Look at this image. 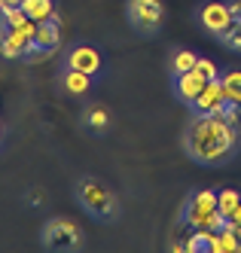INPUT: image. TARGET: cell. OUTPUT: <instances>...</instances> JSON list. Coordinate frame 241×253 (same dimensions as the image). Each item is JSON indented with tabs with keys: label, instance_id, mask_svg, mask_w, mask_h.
Returning <instances> with one entry per match:
<instances>
[{
	"label": "cell",
	"instance_id": "cell-1",
	"mask_svg": "<svg viewBox=\"0 0 241 253\" xmlns=\"http://www.w3.org/2000/svg\"><path fill=\"white\" fill-rule=\"evenodd\" d=\"M183 147L198 165H223L238 147V128L217 113H195L183 134Z\"/></svg>",
	"mask_w": 241,
	"mask_h": 253
},
{
	"label": "cell",
	"instance_id": "cell-2",
	"mask_svg": "<svg viewBox=\"0 0 241 253\" xmlns=\"http://www.w3.org/2000/svg\"><path fill=\"white\" fill-rule=\"evenodd\" d=\"M77 198L80 205L89 216H95V220H113L119 213V202L116 195L110 192V186H104L101 180L95 177H83L80 186H77Z\"/></svg>",
	"mask_w": 241,
	"mask_h": 253
},
{
	"label": "cell",
	"instance_id": "cell-3",
	"mask_svg": "<svg viewBox=\"0 0 241 253\" xmlns=\"http://www.w3.org/2000/svg\"><path fill=\"white\" fill-rule=\"evenodd\" d=\"M223 220L226 216L217 211V192H211V189L195 192L187 202V211H183V223L190 229H220Z\"/></svg>",
	"mask_w": 241,
	"mask_h": 253
},
{
	"label": "cell",
	"instance_id": "cell-4",
	"mask_svg": "<svg viewBox=\"0 0 241 253\" xmlns=\"http://www.w3.org/2000/svg\"><path fill=\"white\" fill-rule=\"evenodd\" d=\"M128 25L144 37H153L165 22V3L162 0H128Z\"/></svg>",
	"mask_w": 241,
	"mask_h": 253
},
{
	"label": "cell",
	"instance_id": "cell-5",
	"mask_svg": "<svg viewBox=\"0 0 241 253\" xmlns=\"http://www.w3.org/2000/svg\"><path fill=\"white\" fill-rule=\"evenodd\" d=\"M40 241L46 250H77L83 244V232L77 223L64 220V216H55V220H49L40 232Z\"/></svg>",
	"mask_w": 241,
	"mask_h": 253
},
{
	"label": "cell",
	"instance_id": "cell-6",
	"mask_svg": "<svg viewBox=\"0 0 241 253\" xmlns=\"http://www.w3.org/2000/svg\"><path fill=\"white\" fill-rule=\"evenodd\" d=\"M61 46V22L58 19H46V22H37V34H34V43L25 52V61H40L49 58L55 49Z\"/></svg>",
	"mask_w": 241,
	"mask_h": 253
},
{
	"label": "cell",
	"instance_id": "cell-7",
	"mask_svg": "<svg viewBox=\"0 0 241 253\" xmlns=\"http://www.w3.org/2000/svg\"><path fill=\"white\" fill-rule=\"evenodd\" d=\"M34 34H37V22L34 19H28L18 28H3L0 25V55L3 58H22L28 52V46L34 43Z\"/></svg>",
	"mask_w": 241,
	"mask_h": 253
},
{
	"label": "cell",
	"instance_id": "cell-8",
	"mask_svg": "<svg viewBox=\"0 0 241 253\" xmlns=\"http://www.w3.org/2000/svg\"><path fill=\"white\" fill-rule=\"evenodd\" d=\"M198 19H201V25H205V31H211L214 37H220V34H223V31L232 25V9H229V3H220V0H211V3H205V6H201Z\"/></svg>",
	"mask_w": 241,
	"mask_h": 253
},
{
	"label": "cell",
	"instance_id": "cell-9",
	"mask_svg": "<svg viewBox=\"0 0 241 253\" xmlns=\"http://www.w3.org/2000/svg\"><path fill=\"white\" fill-rule=\"evenodd\" d=\"M195 113H220L226 107V95H223V83L220 80H208L205 88H201V95L190 104Z\"/></svg>",
	"mask_w": 241,
	"mask_h": 253
},
{
	"label": "cell",
	"instance_id": "cell-10",
	"mask_svg": "<svg viewBox=\"0 0 241 253\" xmlns=\"http://www.w3.org/2000/svg\"><path fill=\"white\" fill-rule=\"evenodd\" d=\"M67 67L73 70H83V74L89 77H98L101 74V55H98V49H92V46H73L67 52Z\"/></svg>",
	"mask_w": 241,
	"mask_h": 253
},
{
	"label": "cell",
	"instance_id": "cell-11",
	"mask_svg": "<svg viewBox=\"0 0 241 253\" xmlns=\"http://www.w3.org/2000/svg\"><path fill=\"white\" fill-rule=\"evenodd\" d=\"M205 77L198 74V70H187V74H177V80H174V92H177V98L183 101V104H193L198 95H201V88H205Z\"/></svg>",
	"mask_w": 241,
	"mask_h": 253
},
{
	"label": "cell",
	"instance_id": "cell-12",
	"mask_svg": "<svg viewBox=\"0 0 241 253\" xmlns=\"http://www.w3.org/2000/svg\"><path fill=\"white\" fill-rule=\"evenodd\" d=\"M92 80H95V77L83 74V70H73V67H67L64 74H61V85L67 88L70 95H86L89 88H92Z\"/></svg>",
	"mask_w": 241,
	"mask_h": 253
},
{
	"label": "cell",
	"instance_id": "cell-13",
	"mask_svg": "<svg viewBox=\"0 0 241 253\" xmlns=\"http://www.w3.org/2000/svg\"><path fill=\"white\" fill-rule=\"evenodd\" d=\"M22 9H25L28 19H34V22H46V19L55 15V3H52V0H22Z\"/></svg>",
	"mask_w": 241,
	"mask_h": 253
},
{
	"label": "cell",
	"instance_id": "cell-14",
	"mask_svg": "<svg viewBox=\"0 0 241 253\" xmlns=\"http://www.w3.org/2000/svg\"><path fill=\"white\" fill-rule=\"evenodd\" d=\"M220 83H223L226 104H238L241 107V70H229V74L220 77Z\"/></svg>",
	"mask_w": 241,
	"mask_h": 253
},
{
	"label": "cell",
	"instance_id": "cell-15",
	"mask_svg": "<svg viewBox=\"0 0 241 253\" xmlns=\"http://www.w3.org/2000/svg\"><path fill=\"white\" fill-rule=\"evenodd\" d=\"M241 205V195H238V189H223V192H217V211L226 216H232V211Z\"/></svg>",
	"mask_w": 241,
	"mask_h": 253
},
{
	"label": "cell",
	"instance_id": "cell-16",
	"mask_svg": "<svg viewBox=\"0 0 241 253\" xmlns=\"http://www.w3.org/2000/svg\"><path fill=\"white\" fill-rule=\"evenodd\" d=\"M25 22H28V15H25L22 6H3V12H0V25L3 28H18Z\"/></svg>",
	"mask_w": 241,
	"mask_h": 253
},
{
	"label": "cell",
	"instance_id": "cell-17",
	"mask_svg": "<svg viewBox=\"0 0 241 253\" xmlns=\"http://www.w3.org/2000/svg\"><path fill=\"white\" fill-rule=\"evenodd\" d=\"M195 61H198V55L195 52H190V49H183V52H177L174 55V77L177 74H187V70H195Z\"/></svg>",
	"mask_w": 241,
	"mask_h": 253
},
{
	"label": "cell",
	"instance_id": "cell-18",
	"mask_svg": "<svg viewBox=\"0 0 241 253\" xmlns=\"http://www.w3.org/2000/svg\"><path fill=\"white\" fill-rule=\"evenodd\" d=\"M220 43L241 52V22H238V19H232V25H229L223 34H220Z\"/></svg>",
	"mask_w": 241,
	"mask_h": 253
},
{
	"label": "cell",
	"instance_id": "cell-19",
	"mask_svg": "<svg viewBox=\"0 0 241 253\" xmlns=\"http://www.w3.org/2000/svg\"><path fill=\"white\" fill-rule=\"evenodd\" d=\"M86 125L95 128V131H104L107 128V110L104 107H89L86 110Z\"/></svg>",
	"mask_w": 241,
	"mask_h": 253
},
{
	"label": "cell",
	"instance_id": "cell-20",
	"mask_svg": "<svg viewBox=\"0 0 241 253\" xmlns=\"http://www.w3.org/2000/svg\"><path fill=\"white\" fill-rule=\"evenodd\" d=\"M195 70H198L205 80H220V70H217V64H214L211 58H198V61H195Z\"/></svg>",
	"mask_w": 241,
	"mask_h": 253
},
{
	"label": "cell",
	"instance_id": "cell-21",
	"mask_svg": "<svg viewBox=\"0 0 241 253\" xmlns=\"http://www.w3.org/2000/svg\"><path fill=\"white\" fill-rule=\"evenodd\" d=\"M229 9H232V19H238V22H241V0H235V3H229Z\"/></svg>",
	"mask_w": 241,
	"mask_h": 253
},
{
	"label": "cell",
	"instance_id": "cell-22",
	"mask_svg": "<svg viewBox=\"0 0 241 253\" xmlns=\"http://www.w3.org/2000/svg\"><path fill=\"white\" fill-rule=\"evenodd\" d=\"M229 220H232V223H235V226H241V205H238V208H235V211H232V216H229Z\"/></svg>",
	"mask_w": 241,
	"mask_h": 253
},
{
	"label": "cell",
	"instance_id": "cell-23",
	"mask_svg": "<svg viewBox=\"0 0 241 253\" xmlns=\"http://www.w3.org/2000/svg\"><path fill=\"white\" fill-rule=\"evenodd\" d=\"M235 241H238V253H241V226H235Z\"/></svg>",
	"mask_w": 241,
	"mask_h": 253
},
{
	"label": "cell",
	"instance_id": "cell-24",
	"mask_svg": "<svg viewBox=\"0 0 241 253\" xmlns=\"http://www.w3.org/2000/svg\"><path fill=\"white\" fill-rule=\"evenodd\" d=\"M6 6H22V0H6Z\"/></svg>",
	"mask_w": 241,
	"mask_h": 253
},
{
	"label": "cell",
	"instance_id": "cell-25",
	"mask_svg": "<svg viewBox=\"0 0 241 253\" xmlns=\"http://www.w3.org/2000/svg\"><path fill=\"white\" fill-rule=\"evenodd\" d=\"M3 6H6V0H0V12H3Z\"/></svg>",
	"mask_w": 241,
	"mask_h": 253
}]
</instances>
